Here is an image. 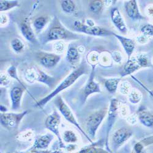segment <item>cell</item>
<instances>
[{
  "mask_svg": "<svg viewBox=\"0 0 153 153\" xmlns=\"http://www.w3.org/2000/svg\"><path fill=\"white\" fill-rule=\"evenodd\" d=\"M141 31L145 36H153V26L149 24L144 25L141 29Z\"/></svg>",
  "mask_w": 153,
  "mask_h": 153,
  "instance_id": "obj_30",
  "label": "cell"
},
{
  "mask_svg": "<svg viewBox=\"0 0 153 153\" xmlns=\"http://www.w3.org/2000/svg\"><path fill=\"white\" fill-rule=\"evenodd\" d=\"M105 111L100 110L97 111L90 116L86 121L87 129L91 135H94L101 121L105 117Z\"/></svg>",
  "mask_w": 153,
  "mask_h": 153,
  "instance_id": "obj_6",
  "label": "cell"
},
{
  "mask_svg": "<svg viewBox=\"0 0 153 153\" xmlns=\"http://www.w3.org/2000/svg\"><path fill=\"white\" fill-rule=\"evenodd\" d=\"M19 4V2L17 1H0V10L1 11H6L10 9L15 7L17 6Z\"/></svg>",
  "mask_w": 153,
  "mask_h": 153,
  "instance_id": "obj_21",
  "label": "cell"
},
{
  "mask_svg": "<svg viewBox=\"0 0 153 153\" xmlns=\"http://www.w3.org/2000/svg\"><path fill=\"white\" fill-rule=\"evenodd\" d=\"M113 34L120 41V42L123 45V48L125 50V52H126L127 55H128L129 58H130L135 48L134 42L132 39H129V38H126L125 37L116 34L114 33H113Z\"/></svg>",
  "mask_w": 153,
  "mask_h": 153,
  "instance_id": "obj_11",
  "label": "cell"
},
{
  "mask_svg": "<svg viewBox=\"0 0 153 153\" xmlns=\"http://www.w3.org/2000/svg\"><path fill=\"white\" fill-rule=\"evenodd\" d=\"M140 68H141V66L140 65L137 57H132L126 62L123 69V73L122 74V75L125 76L127 75H129Z\"/></svg>",
  "mask_w": 153,
  "mask_h": 153,
  "instance_id": "obj_13",
  "label": "cell"
},
{
  "mask_svg": "<svg viewBox=\"0 0 153 153\" xmlns=\"http://www.w3.org/2000/svg\"><path fill=\"white\" fill-rule=\"evenodd\" d=\"M11 47L16 53H20L24 48V44L19 39H14L11 41Z\"/></svg>",
  "mask_w": 153,
  "mask_h": 153,
  "instance_id": "obj_26",
  "label": "cell"
},
{
  "mask_svg": "<svg viewBox=\"0 0 153 153\" xmlns=\"http://www.w3.org/2000/svg\"><path fill=\"white\" fill-rule=\"evenodd\" d=\"M85 73V69L83 67L79 68L78 69L74 70L61 83V84L52 93H51L49 95H48L45 97L43 98L41 100H40L39 102H37L36 104V107L40 108L43 107L47 102H48L51 99L53 98L55 96H56L59 93L66 90V88L71 86L73 83L75 82V81L77 80L80 76H81Z\"/></svg>",
  "mask_w": 153,
  "mask_h": 153,
  "instance_id": "obj_1",
  "label": "cell"
},
{
  "mask_svg": "<svg viewBox=\"0 0 153 153\" xmlns=\"http://www.w3.org/2000/svg\"><path fill=\"white\" fill-rule=\"evenodd\" d=\"M53 138V136L52 134H47L46 135H44L36 140L33 148L34 149L47 148L52 142Z\"/></svg>",
  "mask_w": 153,
  "mask_h": 153,
  "instance_id": "obj_14",
  "label": "cell"
},
{
  "mask_svg": "<svg viewBox=\"0 0 153 153\" xmlns=\"http://www.w3.org/2000/svg\"><path fill=\"white\" fill-rule=\"evenodd\" d=\"M23 93V90L20 87H14L11 90L10 98L12 100V108L13 110H17L20 108Z\"/></svg>",
  "mask_w": 153,
  "mask_h": 153,
  "instance_id": "obj_10",
  "label": "cell"
},
{
  "mask_svg": "<svg viewBox=\"0 0 153 153\" xmlns=\"http://www.w3.org/2000/svg\"><path fill=\"white\" fill-rule=\"evenodd\" d=\"M7 18L6 16L5 15L1 16V24H4L7 22Z\"/></svg>",
  "mask_w": 153,
  "mask_h": 153,
  "instance_id": "obj_36",
  "label": "cell"
},
{
  "mask_svg": "<svg viewBox=\"0 0 153 153\" xmlns=\"http://www.w3.org/2000/svg\"><path fill=\"white\" fill-rule=\"evenodd\" d=\"M61 122V117L56 111H54L49 115L45 120V126L48 129L54 133L59 140L61 143V138L59 132V125Z\"/></svg>",
  "mask_w": 153,
  "mask_h": 153,
  "instance_id": "obj_5",
  "label": "cell"
},
{
  "mask_svg": "<svg viewBox=\"0 0 153 153\" xmlns=\"http://www.w3.org/2000/svg\"><path fill=\"white\" fill-rule=\"evenodd\" d=\"M47 23V20L45 17H40L37 18L34 22V26L35 29L39 31L41 30H42L46 25Z\"/></svg>",
  "mask_w": 153,
  "mask_h": 153,
  "instance_id": "obj_25",
  "label": "cell"
},
{
  "mask_svg": "<svg viewBox=\"0 0 153 153\" xmlns=\"http://www.w3.org/2000/svg\"><path fill=\"white\" fill-rule=\"evenodd\" d=\"M68 32L60 27H55L51 29L48 34L49 41H59L65 39L69 37Z\"/></svg>",
  "mask_w": 153,
  "mask_h": 153,
  "instance_id": "obj_8",
  "label": "cell"
},
{
  "mask_svg": "<svg viewBox=\"0 0 153 153\" xmlns=\"http://www.w3.org/2000/svg\"><path fill=\"white\" fill-rule=\"evenodd\" d=\"M99 91H100L99 86H98V85L97 83H96L93 81V79L91 78L85 89L84 94H85V97H86L87 96L90 95L92 93L99 92Z\"/></svg>",
  "mask_w": 153,
  "mask_h": 153,
  "instance_id": "obj_18",
  "label": "cell"
},
{
  "mask_svg": "<svg viewBox=\"0 0 153 153\" xmlns=\"http://www.w3.org/2000/svg\"><path fill=\"white\" fill-rule=\"evenodd\" d=\"M21 32L25 39H27L30 42H34L35 41L34 34L27 23H22L21 25Z\"/></svg>",
  "mask_w": 153,
  "mask_h": 153,
  "instance_id": "obj_16",
  "label": "cell"
},
{
  "mask_svg": "<svg viewBox=\"0 0 153 153\" xmlns=\"http://www.w3.org/2000/svg\"><path fill=\"white\" fill-rule=\"evenodd\" d=\"M63 140L68 143H75L78 141V137L72 131H66L63 134Z\"/></svg>",
  "mask_w": 153,
  "mask_h": 153,
  "instance_id": "obj_20",
  "label": "cell"
},
{
  "mask_svg": "<svg viewBox=\"0 0 153 153\" xmlns=\"http://www.w3.org/2000/svg\"><path fill=\"white\" fill-rule=\"evenodd\" d=\"M79 50L74 47H71L67 52V60L71 64H74L79 59L80 54Z\"/></svg>",
  "mask_w": 153,
  "mask_h": 153,
  "instance_id": "obj_17",
  "label": "cell"
},
{
  "mask_svg": "<svg viewBox=\"0 0 153 153\" xmlns=\"http://www.w3.org/2000/svg\"><path fill=\"white\" fill-rule=\"evenodd\" d=\"M10 82L9 76L6 74H1V78H0V83L2 86H6Z\"/></svg>",
  "mask_w": 153,
  "mask_h": 153,
  "instance_id": "obj_33",
  "label": "cell"
},
{
  "mask_svg": "<svg viewBox=\"0 0 153 153\" xmlns=\"http://www.w3.org/2000/svg\"><path fill=\"white\" fill-rule=\"evenodd\" d=\"M113 59L116 62H120L121 60V56L120 54V53L117 52H114V54L113 55Z\"/></svg>",
  "mask_w": 153,
  "mask_h": 153,
  "instance_id": "obj_34",
  "label": "cell"
},
{
  "mask_svg": "<svg viewBox=\"0 0 153 153\" xmlns=\"http://www.w3.org/2000/svg\"><path fill=\"white\" fill-rule=\"evenodd\" d=\"M28 111L20 113H3L1 114V124L5 128L11 130L17 128L21 120L27 114Z\"/></svg>",
  "mask_w": 153,
  "mask_h": 153,
  "instance_id": "obj_2",
  "label": "cell"
},
{
  "mask_svg": "<svg viewBox=\"0 0 153 153\" xmlns=\"http://www.w3.org/2000/svg\"><path fill=\"white\" fill-rule=\"evenodd\" d=\"M74 29L77 31L93 36H106L111 34V33L104 28L96 26H88V25H85L79 21H76L74 22Z\"/></svg>",
  "mask_w": 153,
  "mask_h": 153,
  "instance_id": "obj_3",
  "label": "cell"
},
{
  "mask_svg": "<svg viewBox=\"0 0 153 153\" xmlns=\"http://www.w3.org/2000/svg\"><path fill=\"white\" fill-rule=\"evenodd\" d=\"M129 99L132 104H137L141 99V94L139 91L133 90L129 94Z\"/></svg>",
  "mask_w": 153,
  "mask_h": 153,
  "instance_id": "obj_27",
  "label": "cell"
},
{
  "mask_svg": "<svg viewBox=\"0 0 153 153\" xmlns=\"http://www.w3.org/2000/svg\"><path fill=\"white\" fill-rule=\"evenodd\" d=\"M139 119L143 124L146 126H151L153 124V117L147 112L140 113Z\"/></svg>",
  "mask_w": 153,
  "mask_h": 153,
  "instance_id": "obj_22",
  "label": "cell"
},
{
  "mask_svg": "<svg viewBox=\"0 0 153 153\" xmlns=\"http://www.w3.org/2000/svg\"><path fill=\"white\" fill-rule=\"evenodd\" d=\"M7 73H8L9 75L11 76V77L14 78V79H17L20 83H22L19 80V78L17 77L16 68L14 66H10V67L9 68V69L7 70Z\"/></svg>",
  "mask_w": 153,
  "mask_h": 153,
  "instance_id": "obj_32",
  "label": "cell"
},
{
  "mask_svg": "<svg viewBox=\"0 0 153 153\" xmlns=\"http://www.w3.org/2000/svg\"><path fill=\"white\" fill-rule=\"evenodd\" d=\"M61 59V56L54 53H45L41 57L40 62L46 68H52L55 66Z\"/></svg>",
  "mask_w": 153,
  "mask_h": 153,
  "instance_id": "obj_7",
  "label": "cell"
},
{
  "mask_svg": "<svg viewBox=\"0 0 153 153\" xmlns=\"http://www.w3.org/2000/svg\"><path fill=\"white\" fill-rule=\"evenodd\" d=\"M131 85L127 82H123L120 84V90L123 94H128L131 91Z\"/></svg>",
  "mask_w": 153,
  "mask_h": 153,
  "instance_id": "obj_29",
  "label": "cell"
},
{
  "mask_svg": "<svg viewBox=\"0 0 153 153\" xmlns=\"http://www.w3.org/2000/svg\"><path fill=\"white\" fill-rule=\"evenodd\" d=\"M127 121L129 122L131 124H134L137 122V118L135 116L132 115L130 117L128 118V120H127Z\"/></svg>",
  "mask_w": 153,
  "mask_h": 153,
  "instance_id": "obj_35",
  "label": "cell"
},
{
  "mask_svg": "<svg viewBox=\"0 0 153 153\" xmlns=\"http://www.w3.org/2000/svg\"><path fill=\"white\" fill-rule=\"evenodd\" d=\"M103 5L104 3L102 1H91L90 3V9L93 13L98 14L102 9Z\"/></svg>",
  "mask_w": 153,
  "mask_h": 153,
  "instance_id": "obj_24",
  "label": "cell"
},
{
  "mask_svg": "<svg viewBox=\"0 0 153 153\" xmlns=\"http://www.w3.org/2000/svg\"><path fill=\"white\" fill-rule=\"evenodd\" d=\"M111 17L115 27L120 30L121 32L126 33L127 32V28L120 12L117 8H113L111 10Z\"/></svg>",
  "mask_w": 153,
  "mask_h": 153,
  "instance_id": "obj_9",
  "label": "cell"
},
{
  "mask_svg": "<svg viewBox=\"0 0 153 153\" xmlns=\"http://www.w3.org/2000/svg\"><path fill=\"white\" fill-rule=\"evenodd\" d=\"M125 9L127 15L132 19H139L142 18L139 13L138 8L136 1H130L125 4Z\"/></svg>",
  "mask_w": 153,
  "mask_h": 153,
  "instance_id": "obj_12",
  "label": "cell"
},
{
  "mask_svg": "<svg viewBox=\"0 0 153 153\" xmlns=\"http://www.w3.org/2000/svg\"><path fill=\"white\" fill-rule=\"evenodd\" d=\"M34 134L31 131H24L18 135V138L22 141H30L33 137Z\"/></svg>",
  "mask_w": 153,
  "mask_h": 153,
  "instance_id": "obj_28",
  "label": "cell"
},
{
  "mask_svg": "<svg viewBox=\"0 0 153 153\" xmlns=\"http://www.w3.org/2000/svg\"><path fill=\"white\" fill-rule=\"evenodd\" d=\"M65 45L62 42L59 41L54 45V50L56 53H62L65 52Z\"/></svg>",
  "mask_w": 153,
  "mask_h": 153,
  "instance_id": "obj_31",
  "label": "cell"
},
{
  "mask_svg": "<svg viewBox=\"0 0 153 153\" xmlns=\"http://www.w3.org/2000/svg\"><path fill=\"white\" fill-rule=\"evenodd\" d=\"M61 5L62 10L67 13H72L75 8V3L72 1H69V0L62 1Z\"/></svg>",
  "mask_w": 153,
  "mask_h": 153,
  "instance_id": "obj_23",
  "label": "cell"
},
{
  "mask_svg": "<svg viewBox=\"0 0 153 153\" xmlns=\"http://www.w3.org/2000/svg\"><path fill=\"white\" fill-rule=\"evenodd\" d=\"M120 81V79H107L105 81V86L108 91L111 93L115 92Z\"/></svg>",
  "mask_w": 153,
  "mask_h": 153,
  "instance_id": "obj_19",
  "label": "cell"
},
{
  "mask_svg": "<svg viewBox=\"0 0 153 153\" xmlns=\"http://www.w3.org/2000/svg\"><path fill=\"white\" fill-rule=\"evenodd\" d=\"M131 132L126 128H121L118 130L113 135V140L117 144H122L126 140L129 138Z\"/></svg>",
  "mask_w": 153,
  "mask_h": 153,
  "instance_id": "obj_15",
  "label": "cell"
},
{
  "mask_svg": "<svg viewBox=\"0 0 153 153\" xmlns=\"http://www.w3.org/2000/svg\"><path fill=\"white\" fill-rule=\"evenodd\" d=\"M56 105L58 108L59 110L61 113V114L66 118L67 121H68L69 123L71 124L75 125L83 133V131L82 130L80 126L78 124L77 121L75 120V118L74 115V114L72 113V111L69 108V107L68 106V105L66 104L65 101L63 100V99L61 97H58L55 102Z\"/></svg>",
  "mask_w": 153,
  "mask_h": 153,
  "instance_id": "obj_4",
  "label": "cell"
}]
</instances>
